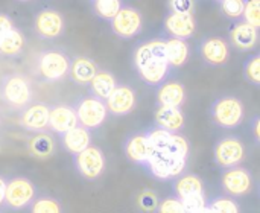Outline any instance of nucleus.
<instances>
[{
  "mask_svg": "<svg viewBox=\"0 0 260 213\" xmlns=\"http://www.w3.org/2000/svg\"><path fill=\"white\" fill-rule=\"evenodd\" d=\"M0 99L6 105L21 110L32 102L30 81L20 73L6 75L0 82Z\"/></svg>",
  "mask_w": 260,
  "mask_h": 213,
  "instance_id": "1",
  "label": "nucleus"
},
{
  "mask_svg": "<svg viewBox=\"0 0 260 213\" xmlns=\"http://www.w3.org/2000/svg\"><path fill=\"white\" fill-rule=\"evenodd\" d=\"M187 157L174 156L166 149H152L145 166L149 168L151 174L158 180H169L181 175L186 168Z\"/></svg>",
  "mask_w": 260,
  "mask_h": 213,
  "instance_id": "2",
  "label": "nucleus"
},
{
  "mask_svg": "<svg viewBox=\"0 0 260 213\" xmlns=\"http://www.w3.org/2000/svg\"><path fill=\"white\" fill-rule=\"evenodd\" d=\"M210 117L222 128H236L244 119V104L239 98L222 96L212 104Z\"/></svg>",
  "mask_w": 260,
  "mask_h": 213,
  "instance_id": "3",
  "label": "nucleus"
},
{
  "mask_svg": "<svg viewBox=\"0 0 260 213\" xmlns=\"http://www.w3.org/2000/svg\"><path fill=\"white\" fill-rule=\"evenodd\" d=\"M75 111H76L78 124L85 127L87 130L99 128L105 122L107 114H108L105 101H102V99H99V98H96L93 95L82 98L76 104Z\"/></svg>",
  "mask_w": 260,
  "mask_h": 213,
  "instance_id": "4",
  "label": "nucleus"
},
{
  "mask_svg": "<svg viewBox=\"0 0 260 213\" xmlns=\"http://www.w3.org/2000/svg\"><path fill=\"white\" fill-rule=\"evenodd\" d=\"M70 58L59 50L43 52L38 58V73L47 82L62 79L70 70Z\"/></svg>",
  "mask_w": 260,
  "mask_h": 213,
  "instance_id": "5",
  "label": "nucleus"
},
{
  "mask_svg": "<svg viewBox=\"0 0 260 213\" xmlns=\"http://www.w3.org/2000/svg\"><path fill=\"white\" fill-rule=\"evenodd\" d=\"M75 168L81 177L88 181L98 180L105 171V156L98 146H87L81 153L75 154Z\"/></svg>",
  "mask_w": 260,
  "mask_h": 213,
  "instance_id": "6",
  "label": "nucleus"
},
{
  "mask_svg": "<svg viewBox=\"0 0 260 213\" xmlns=\"http://www.w3.org/2000/svg\"><path fill=\"white\" fill-rule=\"evenodd\" d=\"M37 195V189L34 183L23 177H14L6 180V191H5V204L11 209H23L32 204Z\"/></svg>",
  "mask_w": 260,
  "mask_h": 213,
  "instance_id": "7",
  "label": "nucleus"
},
{
  "mask_svg": "<svg viewBox=\"0 0 260 213\" xmlns=\"http://www.w3.org/2000/svg\"><path fill=\"white\" fill-rule=\"evenodd\" d=\"M110 24L114 35L123 40H129L137 34H140L143 20H142V14L137 9L129 6H122L119 12L110 20Z\"/></svg>",
  "mask_w": 260,
  "mask_h": 213,
  "instance_id": "8",
  "label": "nucleus"
},
{
  "mask_svg": "<svg viewBox=\"0 0 260 213\" xmlns=\"http://www.w3.org/2000/svg\"><path fill=\"white\" fill-rule=\"evenodd\" d=\"M244 154H245L244 143L233 136L224 137L215 145V162L218 166L224 169L239 166L244 160Z\"/></svg>",
  "mask_w": 260,
  "mask_h": 213,
  "instance_id": "9",
  "label": "nucleus"
},
{
  "mask_svg": "<svg viewBox=\"0 0 260 213\" xmlns=\"http://www.w3.org/2000/svg\"><path fill=\"white\" fill-rule=\"evenodd\" d=\"M49 111L50 108L46 104H32V105L29 104L21 108L18 122L24 130L40 133L47 128Z\"/></svg>",
  "mask_w": 260,
  "mask_h": 213,
  "instance_id": "10",
  "label": "nucleus"
},
{
  "mask_svg": "<svg viewBox=\"0 0 260 213\" xmlns=\"http://www.w3.org/2000/svg\"><path fill=\"white\" fill-rule=\"evenodd\" d=\"M222 188L233 197H242L251 189V174L239 166L227 168L222 174Z\"/></svg>",
  "mask_w": 260,
  "mask_h": 213,
  "instance_id": "11",
  "label": "nucleus"
},
{
  "mask_svg": "<svg viewBox=\"0 0 260 213\" xmlns=\"http://www.w3.org/2000/svg\"><path fill=\"white\" fill-rule=\"evenodd\" d=\"M35 31L41 38H56L64 31V18L55 9H43L35 15Z\"/></svg>",
  "mask_w": 260,
  "mask_h": 213,
  "instance_id": "12",
  "label": "nucleus"
},
{
  "mask_svg": "<svg viewBox=\"0 0 260 213\" xmlns=\"http://www.w3.org/2000/svg\"><path fill=\"white\" fill-rule=\"evenodd\" d=\"M107 110L114 116H125L128 114L136 105V95L134 90L126 85H116L110 96L105 99Z\"/></svg>",
  "mask_w": 260,
  "mask_h": 213,
  "instance_id": "13",
  "label": "nucleus"
},
{
  "mask_svg": "<svg viewBox=\"0 0 260 213\" xmlns=\"http://www.w3.org/2000/svg\"><path fill=\"white\" fill-rule=\"evenodd\" d=\"M165 27L172 37L181 40L192 38L197 31L192 12H171L165 20Z\"/></svg>",
  "mask_w": 260,
  "mask_h": 213,
  "instance_id": "14",
  "label": "nucleus"
},
{
  "mask_svg": "<svg viewBox=\"0 0 260 213\" xmlns=\"http://www.w3.org/2000/svg\"><path fill=\"white\" fill-rule=\"evenodd\" d=\"M76 125H78V117H76V111H75L73 107H69V105H56V107L50 108L47 127L53 133L62 136L66 131L72 130Z\"/></svg>",
  "mask_w": 260,
  "mask_h": 213,
  "instance_id": "15",
  "label": "nucleus"
},
{
  "mask_svg": "<svg viewBox=\"0 0 260 213\" xmlns=\"http://www.w3.org/2000/svg\"><path fill=\"white\" fill-rule=\"evenodd\" d=\"M169 70L171 66L168 63V58H161V56H155L149 63L137 69L140 78L145 81V84L151 87H158L160 84H163V81L168 78Z\"/></svg>",
  "mask_w": 260,
  "mask_h": 213,
  "instance_id": "16",
  "label": "nucleus"
},
{
  "mask_svg": "<svg viewBox=\"0 0 260 213\" xmlns=\"http://www.w3.org/2000/svg\"><path fill=\"white\" fill-rule=\"evenodd\" d=\"M201 56L206 63H209L210 66H221L224 63H227L230 50H229V44L221 40V38H206L201 43Z\"/></svg>",
  "mask_w": 260,
  "mask_h": 213,
  "instance_id": "17",
  "label": "nucleus"
},
{
  "mask_svg": "<svg viewBox=\"0 0 260 213\" xmlns=\"http://www.w3.org/2000/svg\"><path fill=\"white\" fill-rule=\"evenodd\" d=\"M259 29L248 24L247 21L244 23H236L230 29V40L233 46L239 50H251L256 47L257 40H259Z\"/></svg>",
  "mask_w": 260,
  "mask_h": 213,
  "instance_id": "18",
  "label": "nucleus"
},
{
  "mask_svg": "<svg viewBox=\"0 0 260 213\" xmlns=\"http://www.w3.org/2000/svg\"><path fill=\"white\" fill-rule=\"evenodd\" d=\"M155 127L177 133L184 127V114L180 107L158 105L155 110Z\"/></svg>",
  "mask_w": 260,
  "mask_h": 213,
  "instance_id": "19",
  "label": "nucleus"
},
{
  "mask_svg": "<svg viewBox=\"0 0 260 213\" xmlns=\"http://www.w3.org/2000/svg\"><path fill=\"white\" fill-rule=\"evenodd\" d=\"M61 142H62L64 149L75 156V154L81 153L82 149H85L87 146H90L91 134L85 127L78 124L76 127H73L72 130L66 131L61 136Z\"/></svg>",
  "mask_w": 260,
  "mask_h": 213,
  "instance_id": "20",
  "label": "nucleus"
},
{
  "mask_svg": "<svg viewBox=\"0 0 260 213\" xmlns=\"http://www.w3.org/2000/svg\"><path fill=\"white\" fill-rule=\"evenodd\" d=\"M152 153V148H151V143L146 137V134H136V136H131L126 143H125V154L126 157L137 163V165H146L149 156Z\"/></svg>",
  "mask_w": 260,
  "mask_h": 213,
  "instance_id": "21",
  "label": "nucleus"
},
{
  "mask_svg": "<svg viewBox=\"0 0 260 213\" xmlns=\"http://www.w3.org/2000/svg\"><path fill=\"white\" fill-rule=\"evenodd\" d=\"M98 66L93 59L85 58V56H78L76 59H73V63H70V76L72 79L79 84V85H88L90 81L93 79V76L98 72Z\"/></svg>",
  "mask_w": 260,
  "mask_h": 213,
  "instance_id": "22",
  "label": "nucleus"
},
{
  "mask_svg": "<svg viewBox=\"0 0 260 213\" xmlns=\"http://www.w3.org/2000/svg\"><path fill=\"white\" fill-rule=\"evenodd\" d=\"M157 92V102L158 105H171V107H181L184 102V87L177 81H169L166 84H160Z\"/></svg>",
  "mask_w": 260,
  "mask_h": 213,
  "instance_id": "23",
  "label": "nucleus"
},
{
  "mask_svg": "<svg viewBox=\"0 0 260 213\" xmlns=\"http://www.w3.org/2000/svg\"><path fill=\"white\" fill-rule=\"evenodd\" d=\"M88 85H90V92L93 96L105 101L113 92V88L117 85V81L114 75L110 73L108 70H98Z\"/></svg>",
  "mask_w": 260,
  "mask_h": 213,
  "instance_id": "24",
  "label": "nucleus"
},
{
  "mask_svg": "<svg viewBox=\"0 0 260 213\" xmlns=\"http://www.w3.org/2000/svg\"><path fill=\"white\" fill-rule=\"evenodd\" d=\"M166 55L171 67H181L189 58V46L186 40L175 37L166 40Z\"/></svg>",
  "mask_w": 260,
  "mask_h": 213,
  "instance_id": "25",
  "label": "nucleus"
},
{
  "mask_svg": "<svg viewBox=\"0 0 260 213\" xmlns=\"http://www.w3.org/2000/svg\"><path fill=\"white\" fill-rule=\"evenodd\" d=\"M24 47V37L17 29L12 27L5 35L0 37V53L6 56H15L18 55Z\"/></svg>",
  "mask_w": 260,
  "mask_h": 213,
  "instance_id": "26",
  "label": "nucleus"
},
{
  "mask_svg": "<svg viewBox=\"0 0 260 213\" xmlns=\"http://www.w3.org/2000/svg\"><path fill=\"white\" fill-rule=\"evenodd\" d=\"M174 189H175L177 198L184 200L187 197H192V195H197V194H203V183H201L200 177H197L193 174H187V175L180 177L175 181Z\"/></svg>",
  "mask_w": 260,
  "mask_h": 213,
  "instance_id": "27",
  "label": "nucleus"
},
{
  "mask_svg": "<svg viewBox=\"0 0 260 213\" xmlns=\"http://www.w3.org/2000/svg\"><path fill=\"white\" fill-rule=\"evenodd\" d=\"M55 143L50 136L47 134H37L29 140V153L37 159H47L53 154Z\"/></svg>",
  "mask_w": 260,
  "mask_h": 213,
  "instance_id": "28",
  "label": "nucleus"
},
{
  "mask_svg": "<svg viewBox=\"0 0 260 213\" xmlns=\"http://www.w3.org/2000/svg\"><path fill=\"white\" fill-rule=\"evenodd\" d=\"M93 11L102 20H111L123 6L122 0H91Z\"/></svg>",
  "mask_w": 260,
  "mask_h": 213,
  "instance_id": "29",
  "label": "nucleus"
},
{
  "mask_svg": "<svg viewBox=\"0 0 260 213\" xmlns=\"http://www.w3.org/2000/svg\"><path fill=\"white\" fill-rule=\"evenodd\" d=\"M145 134H146V137H148L152 149H166L168 148V143L171 140V136H172L171 131L163 130L160 127H155V128L149 130Z\"/></svg>",
  "mask_w": 260,
  "mask_h": 213,
  "instance_id": "30",
  "label": "nucleus"
},
{
  "mask_svg": "<svg viewBox=\"0 0 260 213\" xmlns=\"http://www.w3.org/2000/svg\"><path fill=\"white\" fill-rule=\"evenodd\" d=\"M244 76L245 79L253 84L260 85V56L259 55H251L245 59L244 63Z\"/></svg>",
  "mask_w": 260,
  "mask_h": 213,
  "instance_id": "31",
  "label": "nucleus"
},
{
  "mask_svg": "<svg viewBox=\"0 0 260 213\" xmlns=\"http://www.w3.org/2000/svg\"><path fill=\"white\" fill-rule=\"evenodd\" d=\"M244 20L254 26L260 27V0H244V12H242Z\"/></svg>",
  "mask_w": 260,
  "mask_h": 213,
  "instance_id": "32",
  "label": "nucleus"
},
{
  "mask_svg": "<svg viewBox=\"0 0 260 213\" xmlns=\"http://www.w3.org/2000/svg\"><path fill=\"white\" fill-rule=\"evenodd\" d=\"M166 151L171 153V154H174V156L187 157V156H189V142H187L183 136H180V134H177V133H172Z\"/></svg>",
  "mask_w": 260,
  "mask_h": 213,
  "instance_id": "33",
  "label": "nucleus"
},
{
  "mask_svg": "<svg viewBox=\"0 0 260 213\" xmlns=\"http://www.w3.org/2000/svg\"><path fill=\"white\" fill-rule=\"evenodd\" d=\"M239 210L238 204L229 198H215L209 206H206V212L216 213H236Z\"/></svg>",
  "mask_w": 260,
  "mask_h": 213,
  "instance_id": "34",
  "label": "nucleus"
},
{
  "mask_svg": "<svg viewBox=\"0 0 260 213\" xmlns=\"http://www.w3.org/2000/svg\"><path fill=\"white\" fill-rule=\"evenodd\" d=\"M30 212L34 213H58L61 212V206L58 201H55L53 198H40L35 203L32 201V207Z\"/></svg>",
  "mask_w": 260,
  "mask_h": 213,
  "instance_id": "35",
  "label": "nucleus"
},
{
  "mask_svg": "<svg viewBox=\"0 0 260 213\" xmlns=\"http://www.w3.org/2000/svg\"><path fill=\"white\" fill-rule=\"evenodd\" d=\"M183 206H184V212H206V200H204V194H197V195H192V197H187L184 200H181Z\"/></svg>",
  "mask_w": 260,
  "mask_h": 213,
  "instance_id": "36",
  "label": "nucleus"
},
{
  "mask_svg": "<svg viewBox=\"0 0 260 213\" xmlns=\"http://www.w3.org/2000/svg\"><path fill=\"white\" fill-rule=\"evenodd\" d=\"M221 9L230 18H241L244 12V0H222Z\"/></svg>",
  "mask_w": 260,
  "mask_h": 213,
  "instance_id": "37",
  "label": "nucleus"
},
{
  "mask_svg": "<svg viewBox=\"0 0 260 213\" xmlns=\"http://www.w3.org/2000/svg\"><path fill=\"white\" fill-rule=\"evenodd\" d=\"M158 212L163 213H175L181 212L184 213V206L181 203L180 198H166L163 203H160V207H158Z\"/></svg>",
  "mask_w": 260,
  "mask_h": 213,
  "instance_id": "38",
  "label": "nucleus"
},
{
  "mask_svg": "<svg viewBox=\"0 0 260 213\" xmlns=\"http://www.w3.org/2000/svg\"><path fill=\"white\" fill-rule=\"evenodd\" d=\"M139 204L140 207H143L145 210H154L157 209V204H158V198L154 192L151 191H145L140 194L139 197Z\"/></svg>",
  "mask_w": 260,
  "mask_h": 213,
  "instance_id": "39",
  "label": "nucleus"
},
{
  "mask_svg": "<svg viewBox=\"0 0 260 213\" xmlns=\"http://www.w3.org/2000/svg\"><path fill=\"white\" fill-rule=\"evenodd\" d=\"M193 2L192 0H171L172 12H192Z\"/></svg>",
  "mask_w": 260,
  "mask_h": 213,
  "instance_id": "40",
  "label": "nucleus"
},
{
  "mask_svg": "<svg viewBox=\"0 0 260 213\" xmlns=\"http://www.w3.org/2000/svg\"><path fill=\"white\" fill-rule=\"evenodd\" d=\"M14 27V24H12V20H11V17L9 15H6V14H2L0 12V37L2 35H5L8 31H11Z\"/></svg>",
  "mask_w": 260,
  "mask_h": 213,
  "instance_id": "41",
  "label": "nucleus"
},
{
  "mask_svg": "<svg viewBox=\"0 0 260 213\" xmlns=\"http://www.w3.org/2000/svg\"><path fill=\"white\" fill-rule=\"evenodd\" d=\"M5 191H6V178L0 175V206L5 203Z\"/></svg>",
  "mask_w": 260,
  "mask_h": 213,
  "instance_id": "42",
  "label": "nucleus"
},
{
  "mask_svg": "<svg viewBox=\"0 0 260 213\" xmlns=\"http://www.w3.org/2000/svg\"><path fill=\"white\" fill-rule=\"evenodd\" d=\"M253 133H254V139H256V142H259V140H260V120H259V117H254V120H253Z\"/></svg>",
  "mask_w": 260,
  "mask_h": 213,
  "instance_id": "43",
  "label": "nucleus"
},
{
  "mask_svg": "<svg viewBox=\"0 0 260 213\" xmlns=\"http://www.w3.org/2000/svg\"><path fill=\"white\" fill-rule=\"evenodd\" d=\"M18 2H29V0H18Z\"/></svg>",
  "mask_w": 260,
  "mask_h": 213,
  "instance_id": "44",
  "label": "nucleus"
},
{
  "mask_svg": "<svg viewBox=\"0 0 260 213\" xmlns=\"http://www.w3.org/2000/svg\"><path fill=\"white\" fill-rule=\"evenodd\" d=\"M0 122H2V113H0Z\"/></svg>",
  "mask_w": 260,
  "mask_h": 213,
  "instance_id": "45",
  "label": "nucleus"
},
{
  "mask_svg": "<svg viewBox=\"0 0 260 213\" xmlns=\"http://www.w3.org/2000/svg\"><path fill=\"white\" fill-rule=\"evenodd\" d=\"M0 149H2V143H0Z\"/></svg>",
  "mask_w": 260,
  "mask_h": 213,
  "instance_id": "46",
  "label": "nucleus"
},
{
  "mask_svg": "<svg viewBox=\"0 0 260 213\" xmlns=\"http://www.w3.org/2000/svg\"><path fill=\"white\" fill-rule=\"evenodd\" d=\"M218 2H222V0H218Z\"/></svg>",
  "mask_w": 260,
  "mask_h": 213,
  "instance_id": "47",
  "label": "nucleus"
}]
</instances>
